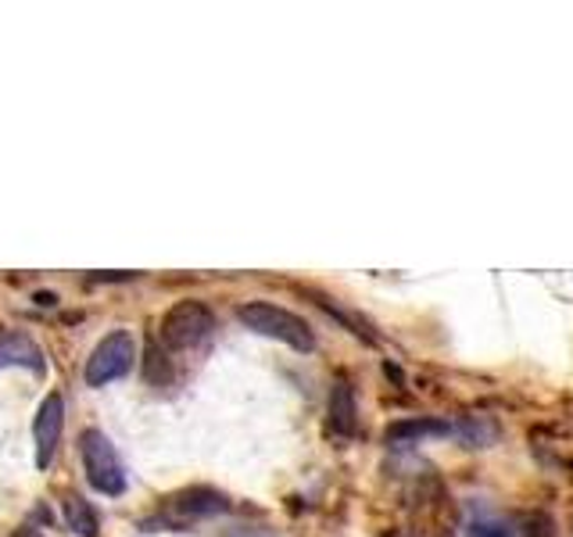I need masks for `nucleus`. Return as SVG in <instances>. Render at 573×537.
Listing matches in <instances>:
<instances>
[{"mask_svg":"<svg viewBox=\"0 0 573 537\" xmlns=\"http://www.w3.org/2000/svg\"><path fill=\"white\" fill-rule=\"evenodd\" d=\"M448 433H452V423H441V419H406V423H394L387 430V441L409 444L420 438H448Z\"/></svg>","mask_w":573,"mask_h":537,"instance_id":"nucleus-8","label":"nucleus"},{"mask_svg":"<svg viewBox=\"0 0 573 537\" xmlns=\"http://www.w3.org/2000/svg\"><path fill=\"white\" fill-rule=\"evenodd\" d=\"M169 509L180 513V516H215V513H226V495L212 487H194V491H183V495L169 498Z\"/></svg>","mask_w":573,"mask_h":537,"instance_id":"nucleus-7","label":"nucleus"},{"mask_svg":"<svg viewBox=\"0 0 573 537\" xmlns=\"http://www.w3.org/2000/svg\"><path fill=\"white\" fill-rule=\"evenodd\" d=\"M237 319L258 337H272L286 347H294V352H312L315 347V337L309 323L294 312L280 309V304H269V301H248L237 309Z\"/></svg>","mask_w":573,"mask_h":537,"instance_id":"nucleus-1","label":"nucleus"},{"mask_svg":"<svg viewBox=\"0 0 573 537\" xmlns=\"http://www.w3.org/2000/svg\"><path fill=\"white\" fill-rule=\"evenodd\" d=\"M212 330H215V315L205 301H176L162 315L158 337H162L169 352H186V347H197L205 341Z\"/></svg>","mask_w":573,"mask_h":537,"instance_id":"nucleus-3","label":"nucleus"},{"mask_svg":"<svg viewBox=\"0 0 573 537\" xmlns=\"http://www.w3.org/2000/svg\"><path fill=\"white\" fill-rule=\"evenodd\" d=\"M137 366V341L129 330H111L105 341H97V347L86 358V384L90 387H108L115 380H122L126 373H133Z\"/></svg>","mask_w":573,"mask_h":537,"instance_id":"nucleus-4","label":"nucleus"},{"mask_svg":"<svg viewBox=\"0 0 573 537\" xmlns=\"http://www.w3.org/2000/svg\"><path fill=\"white\" fill-rule=\"evenodd\" d=\"M65 430V401L62 395H47L36 409V423H33V441H36V466L47 470L54 462L57 441H62Z\"/></svg>","mask_w":573,"mask_h":537,"instance_id":"nucleus-5","label":"nucleus"},{"mask_svg":"<svg viewBox=\"0 0 573 537\" xmlns=\"http://www.w3.org/2000/svg\"><path fill=\"white\" fill-rule=\"evenodd\" d=\"M65 524L72 534H79V537H97V513L90 509V502L79 498V495H68L65 498Z\"/></svg>","mask_w":573,"mask_h":537,"instance_id":"nucleus-10","label":"nucleus"},{"mask_svg":"<svg viewBox=\"0 0 573 537\" xmlns=\"http://www.w3.org/2000/svg\"><path fill=\"white\" fill-rule=\"evenodd\" d=\"M466 537H520V530H516V524H509V519L480 516L466 527Z\"/></svg>","mask_w":573,"mask_h":537,"instance_id":"nucleus-11","label":"nucleus"},{"mask_svg":"<svg viewBox=\"0 0 573 537\" xmlns=\"http://www.w3.org/2000/svg\"><path fill=\"white\" fill-rule=\"evenodd\" d=\"M11 366L43 373V352L33 337H25V333H8V337H0V369H11Z\"/></svg>","mask_w":573,"mask_h":537,"instance_id":"nucleus-6","label":"nucleus"},{"mask_svg":"<svg viewBox=\"0 0 573 537\" xmlns=\"http://www.w3.org/2000/svg\"><path fill=\"white\" fill-rule=\"evenodd\" d=\"M258 534H262V530H237L234 537H258ZM272 537V534H269Z\"/></svg>","mask_w":573,"mask_h":537,"instance_id":"nucleus-12","label":"nucleus"},{"mask_svg":"<svg viewBox=\"0 0 573 537\" xmlns=\"http://www.w3.org/2000/svg\"><path fill=\"white\" fill-rule=\"evenodd\" d=\"M329 427L340 438H352L355 433V395L348 384H337L334 395H329Z\"/></svg>","mask_w":573,"mask_h":537,"instance_id":"nucleus-9","label":"nucleus"},{"mask_svg":"<svg viewBox=\"0 0 573 537\" xmlns=\"http://www.w3.org/2000/svg\"><path fill=\"white\" fill-rule=\"evenodd\" d=\"M79 459H83V473L90 481L94 491L108 498H119L126 491V470L122 459L115 452V444L108 441L105 430H83L79 433Z\"/></svg>","mask_w":573,"mask_h":537,"instance_id":"nucleus-2","label":"nucleus"}]
</instances>
